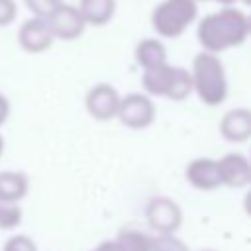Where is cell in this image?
<instances>
[{
	"label": "cell",
	"instance_id": "1",
	"mask_svg": "<svg viewBox=\"0 0 251 251\" xmlns=\"http://www.w3.org/2000/svg\"><path fill=\"white\" fill-rule=\"evenodd\" d=\"M247 16L237 8H222L204 16L198 24L196 37L204 51L222 53L226 49L237 47L247 39Z\"/></svg>",
	"mask_w": 251,
	"mask_h": 251
},
{
	"label": "cell",
	"instance_id": "2",
	"mask_svg": "<svg viewBox=\"0 0 251 251\" xmlns=\"http://www.w3.org/2000/svg\"><path fill=\"white\" fill-rule=\"evenodd\" d=\"M192 90L206 106H220L227 96V78L224 63L216 53L202 51L192 61Z\"/></svg>",
	"mask_w": 251,
	"mask_h": 251
},
{
	"label": "cell",
	"instance_id": "3",
	"mask_svg": "<svg viewBox=\"0 0 251 251\" xmlns=\"http://www.w3.org/2000/svg\"><path fill=\"white\" fill-rule=\"evenodd\" d=\"M141 84L145 92L153 96H165L169 100L180 102L192 92V76L184 67H173L169 63L143 69Z\"/></svg>",
	"mask_w": 251,
	"mask_h": 251
},
{
	"label": "cell",
	"instance_id": "4",
	"mask_svg": "<svg viewBox=\"0 0 251 251\" xmlns=\"http://www.w3.org/2000/svg\"><path fill=\"white\" fill-rule=\"evenodd\" d=\"M198 16L196 0H161L151 12V25L157 35L175 39L180 37Z\"/></svg>",
	"mask_w": 251,
	"mask_h": 251
},
{
	"label": "cell",
	"instance_id": "5",
	"mask_svg": "<svg viewBox=\"0 0 251 251\" xmlns=\"http://www.w3.org/2000/svg\"><path fill=\"white\" fill-rule=\"evenodd\" d=\"M145 220L157 233H175L182 224V212L178 204L167 196L151 198L145 206Z\"/></svg>",
	"mask_w": 251,
	"mask_h": 251
},
{
	"label": "cell",
	"instance_id": "6",
	"mask_svg": "<svg viewBox=\"0 0 251 251\" xmlns=\"http://www.w3.org/2000/svg\"><path fill=\"white\" fill-rule=\"evenodd\" d=\"M49 27L53 31L55 39H63V41H75L84 33L86 22L78 10V6L61 2L49 16H47Z\"/></svg>",
	"mask_w": 251,
	"mask_h": 251
},
{
	"label": "cell",
	"instance_id": "7",
	"mask_svg": "<svg viewBox=\"0 0 251 251\" xmlns=\"http://www.w3.org/2000/svg\"><path fill=\"white\" fill-rule=\"evenodd\" d=\"M116 116L129 129H145L155 120V106L149 96L131 92L126 98H120Z\"/></svg>",
	"mask_w": 251,
	"mask_h": 251
},
{
	"label": "cell",
	"instance_id": "8",
	"mask_svg": "<svg viewBox=\"0 0 251 251\" xmlns=\"http://www.w3.org/2000/svg\"><path fill=\"white\" fill-rule=\"evenodd\" d=\"M55 37L47 18L31 16L18 27V43L27 53H43L53 45Z\"/></svg>",
	"mask_w": 251,
	"mask_h": 251
},
{
	"label": "cell",
	"instance_id": "9",
	"mask_svg": "<svg viewBox=\"0 0 251 251\" xmlns=\"http://www.w3.org/2000/svg\"><path fill=\"white\" fill-rule=\"evenodd\" d=\"M86 110L92 118L96 120H112L118 114V106H120V94L118 90L108 84V82H100L96 86H92L84 98Z\"/></svg>",
	"mask_w": 251,
	"mask_h": 251
},
{
	"label": "cell",
	"instance_id": "10",
	"mask_svg": "<svg viewBox=\"0 0 251 251\" xmlns=\"http://www.w3.org/2000/svg\"><path fill=\"white\" fill-rule=\"evenodd\" d=\"M220 182L229 188H241L251 182V163L241 153H227L218 161Z\"/></svg>",
	"mask_w": 251,
	"mask_h": 251
},
{
	"label": "cell",
	"instance_id": "11",
	"mask_svg": "<svg viewBox=\"0 0 251 251\" xmlns=\"http://www.w3.org/2000/svg\"><path fill=\"white\" fill-rule=\"evenodd\" d=\"M186 180L198 188V190H214L218 188L220 182V171H218V161L214 159H194L186 167Z\"/></svg>",
	"mask_w": 251,
	"mask_h": 251
},
{
	"label": "cell",
	"instance_id": "12",
	"mask_svg": "<svg viewBox=\"0 0 251 251\" xmlns=\"http://www.w3.org/2000/svg\"><path fill=\"white\" fill-rule=\"evenodd\" d=\"M220 133L231 143H239L251 137V110L235 108L220 120Z\"/></svg>",
	"mask_w": 251,
	"mask_h": 251
},
{
	"label": "cell",
	"instance_id": "13",
	"mask_svg": "<svg viewBox=\"0 0 251 251\" xmlns=\"http://www.w3.org/2000/svg\"><path fill=\"white\" fill-rule=\"evenodd\" d=\"M86 25H106L116 14V0H78Z\"/></svg>",
	"mask_w": 251,
	"mask_h": 251
},
{
	"label": "cell",
	"instance_id": "14",
	"mask_svg": "<svg viewBox=\"0 0 251 251\" xmlns=\"http://www.w3.org/2000/svg\"><path fill=\"white\" fill-rule=\"evenodd\" d=\"M135 63L143 69H151L157 65L167 63V49L159 39L153 37H145L135 45Z\"/></svg>",
	"mask_w": 251,
	"mask_h": 251
},
{
	"label": "cell",
	"instance_id": "15",
	"mask_svg": "<svg viewBox=\"0 0 251 251\" xmlns=\"http://www.w3.org/2000/svg\"><path fill=\"white\" fill-rule=\"evenodd\" d=\"M27 194V178L18 171L0 173V202H20Z\"/></svg>",
	"mask_w": 251,
	"mask_h": 251
},
{
	"label": "cell",
	"instance_id": "16",
	"mask_svg": "<svg viewBox=\"0 0 251 251\" xmlns=\"http://www.w3.org/2000/svg\"><path fill=\"white\" fill-rule=\"evenodd\" d=\"M153 237H155V235H149L147 231L129 226V227L120 229L116 241H118L126 251H151V249H153Z\"/></svg>",
	"mask_w": 251,
	"mask_h": 251
},
{
	"label": "cell",
	"instance_id": "17",
	"mask_svg": "<svg viewBox=\"0 0 251 251\" xmlns=\"http://www.w3.org/2000/svg\"><path fill=\"white\" fill-rule=\"evenodd\" d=\"M22 210L16 202H0V229H12L20 226Z\"/></svg>",
	"mask_w": 251,
	"mask_h": 251
},
{
	"label": "cell",
	"instance_id": "18",
	"mask_svg": "<svg viewBox=\"0 0 251 251\" xmlns=\"http://www.w3.org/2000/svg\"><path fill=\"white\" fill-rule=\"evenodd\" d=\"M151 251H188V247L184 245V241H180L173 233H159L153 237Z\"/></svg>",
	"mask_w": 251,
	"mask_h": 251
},
{
	"label": "cell",
	"instance_id": "19",
	"mask_svg": "<svg viewBox=\"0 0 251 251\" xmlns=\"http://www.w3.org/2000/svg\"><path fill=\"white\" fill-rule=\"evenodd\" d=\"M24 6L31 12V16H41L47 18L63 0H22Z\"/></svg>",
	"mask_w": 251,
	"mask_h": 251
},
{
	"label": "cell",
	"instance_id": "20",
	"mask_svg": "<svg viewBox=\"0 0 251 251\" xmlns=\"http://www.w3.org/2000/svg\"><path fill=\"white\" fill-rule=\"evenodd\" d=\"M2 251H37L35 243L27 235H14L4 243Z\"/></svg>",
	"mask_w": 251,
	"mask_h": 251
},
{
	"label": "cell",
	"instance_id": "21",
	"mask_svg": "<svg viewBox=\"0 0 251 251\" xmlns=\"http://www.w3.org/2000/svg\"><path fill=\"white\" fill-rule=\"evenodd\" d=\"M18 18V4L16 0H0V27L14 24Z\"/></svg>",
	"mask_w": 251,
	"mask_h": 251
},
{
	"label": "cell",
	"instance_id": "22",
	"mask_svg": "<svg viewBox=\"0 0 251 251\" xmlns=\"http://www.w3.org/2000/svg\"><path fill=\"white\" fill-rule=\"evenodd\" d=\"M8 114H10V102L4 94H0V126L8 120Z\"/></svg>",
	"mask_w": 251,
	"mask_h": 251
},
{
	"label": "cell",
	"instance_id": "23",
	"mask_svg": "<svg viewBox=\"0 0 251 251\" xmlns=\"http://www.w3.org/2000/svg\"><path fill=\"white\" fill-rule=\"evenodd\" d=\"M92 251H126L118 241H102L96 249H92Z\"/></svg>",
	"mask_w": 251,
	"mask_h": 251
},
{
	"label": "cell",
	"instance_id": "24",
	"mask_svg": "<svg viewBox=\"0 0 251 251\" xmlns=\"http://www.w3.org/2000/svg\"><path fill=\"white\" fill-rule=\"evenodd\" d=\"M249 184H251V182H249ZM243 210H245L247 216H251V188H249V192H247L245 198H243Z\"/></svg>",
	"mask_w": 251,
	"mask_h": 251
},
{
	"label": "cell",
	"instance_id": "25",
	"mask_svg": "<svg viewBox=\"0 0 251 251\" xmlns=\"http://www.w3.org/2000/svg\"><path fill=\"white\" fill-rule=\"evenodd\" d=\"M218 4H222V6H231V4H235L237 0H216Z\"/></svg>",
	"mask_w": 251,
	"mask_h": 251
},
{
	"label": "cell",
	"instance_id": "26",
	"mask_svg": "<svg viewBox=\"0 0 251 251\" xmlns=\"http://www.w3.org/2000/svg\"><path fill=\"white\" fill-rule=\"evenodd\" d=\"M247 31H249V33H251V14H249V16H247Z\"/></svg>",
	"mask_w": 251,
	"mask_h": 251
},
{
	"label": "cell",
	"instance_id": "27",
	"mask_svg": "<svg viewBox=\"0 0 251 251\" xmlns=\"http://www.w3.org/2000/svg\"><path fill=\"white\" fill-rule=\"evenodd\" d=\"M2 151H4V139H2V135H0V155H2Z\"/></svg>",
	"mask_w": 251,
	"mask_h": 251
},
{
	"label": "cell",
	"instance_id": "28",
	"mask_svg": "<svg viewBox=\"0 0 251 251\" xmlns=\"http://www.w3.org/2000/svg\"><path fill=\"white\" fill-rule=\"evenodd\" d=\"M241 2H243L245 6H251V0H241Z\"/></svg>",
	"mask_w": 251,
	"mask_h": 251
},
{
	"label": "cell",
	"instance_id": "29",
	"mask_svg": "<svg viewBox=\"0 0 251 251\" xmlns=\"http://www.w3.org/2000/svg\"><path fill=\"white\" fill-rule=\"evenodd\" d=\"M196 2H210V0H196Z\"/></svg>",
	"mask_w": 251,
	"mask_h": 251
},
{
	"label": "cell",
	"instance_id": "30",
	"mask_svg": "<svg viewBox=\"0 0 251 251\" xmlns=\"http://www.w3.org/2000/svg\"><path fill=\"white\" fill-rule=\"evenodd\" d=\"M202 251H214V249H202Z\"/></svg>",
	"mask_w": 251,
	"mask_h": 251
}]
</instances>
